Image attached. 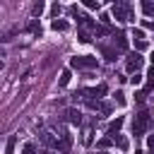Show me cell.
<instances>
[{"mask_svg": "<svg viewBox=\"0 0 154 154\" xmlns=\"http://www.w3.org/2000/svg\"><path fill=\"white\" fill-rule=\"evenodd\" d=\"M149 125H152V116H149L144 108H140V111L135 113V118H132V135H135V137H142V135L149 130Z\"/></svg>", "mask_w": 154, "mask_h": 154, "instance_id": "6da1fadb", "label": "cell"}, {"mask_svg": "<svg viewBox=\"0 0 154 154\" xmlns=\"http://www.w3.org/2000/svg\"><path fill=\"white\" fill-rule=\"evenodd\" d=\"M96 65L99 63L91 55H75V58H70V67H75V70H91Z\"/></svg>", "mask_w": 154, "mask_h": 154, "instance_id": "7a4b0ae2", "label": "cell"}, {"mask_svg": "<svg viewBox=\"0 0 154 154\" xmlns=\"http://www.w3.org/2000/svg\"><path fill=\"white\" fill-rule=\"evenodd\" d=\"M142 63H144V58H142L140 53H130V55L125 58V70H128L130 75H135V72H140Z\"/></svg>", "mask_w": 154, "mask_h": 154, "instance_id": "3957f363", "label": "cell"}, {"mask_svg": "<svg viewBox=\"0 0 154 154\" xmlns=\"http://www.w3.org/2000/svg\"><path fill=\"white\" fill-rule=\"evenodd\" d=\"M55 149H60L63 154H67V152L72 149V135H70L67 130H60V137H58V144H55Z\"/></svg>", "mask_w": 154, "mask_h": 154, "instance_id": "277c9868", "label": "cell"}, {"mask_svg": "<svg viewBox=\"0 0 154 154\" xmlns=\"http://www.w3.org/2000/svg\"><path fill=\"white\" fill-rule=\"evenodd\" d=\"M84 103H87V108H91V111H101L103 116H108V113H111V106H108V103H103L101 99H84Z\"/></svg>", "mask_w": 154, "mask_h": 154, "instance_id": "5b68a950", "label": "cell"}, {"mask_svg": "<svg viewBox=\"0 0 154 154\" xmlns=\"http://www.w3.org/2000/svg\"><path fill=\"white\" fill-rule=\"evenodd\" d=\"M84 99H101L106 94V84H99V87H91V89H82L79 91Z\"/></svg>", "mask_w": 154, "mask_h": 154, "instance_id": "8992f818", "label": "cell"}, {"mask_svg": "<svg viewBox=\"0 0 154 154\" xmlns=\"http://www.w3.org/2000/svg\"><path fill=\"white\" fill-rule=\"evenodd\" d=\"M70 12H72V17H75V19H77V22H79V24H82L84 29H96V24H94V22H91V19H89L87 14H82V12L77 10V7H72Z\"/></svg>", "mask_w": 154, "mask_h": 154, "instance_id": "52a82bcc", "label": "cell"}, {"mask_svg": "<svg viewBox=\"0 0 154 154\" xmlns=\"http://www.w3.org/2000/svg\"><path fill=\"white\" fill-rule=\"evenodd\" d=\"M65 120L72 123V125H82V113H79L77 108H67V111H65Z\"/></svg>", "mask_w": 154, "mask_h": 154, "instance_id": "ba28073f", "label": "cell"}, {"mask_svg": "<svg viewBox=\"0 0 154 154\" xmlns=\"http://www.w3.org/2000/svg\"><path fill=\"white\" fill-rule=\"evenodd\" d=\"M113 43H116L118 51H125V48H128V38H125V34H123V31H116V34H113Z\"/></svg>", "mask_w": 154, "mask_h": 154, "instance_id": "9c48e42d", "label": "cell"}, {"mask_svg": "<svg viewBox=\"0 0 154 154\" xmlns=\"http://www.w3.org/2000/svg\"><path fill=\"white\" fill-rule=\"evenodd\" d=\"M120 128H123V118L118 116L116 120H111V123H108V137H113V135H118V132H120Z\"/></svg>", "mask_w": 154, "mask_h": 154, "instance_id": "30bf717a", "label": "cell"}, {"mask_svg": "<svg viewBox=\"0 0 154 154\" xmlns=\"http://www.w3.org/2000/svg\"><path fill=\"white\" fill-rule=\"evenodd\" d=\"M43 10H46L43 0H36V2L31 5V17H34V19H36V17H41V14H43Z\"/></svg>", "mask_w": 154, "mask_h": 154, "instance_id": "8fae6325", "label": "cell"}, {"mask_svg": "<svg viewBox=\"0 0 154 154\" xmlns=\"http://www.w3.org/2000/svg\"><path fill=\"white\" fill-rule=\"evenodd\" d=\"M41 142H43L46 147H55V144H58V140L53 137V132H43V135H41Z\"/></svg>", "mask_w": 154, "mask_h": 154, "instance_id": "7c38bea8", "label": "cell"}, {"mask_svg": "<svg viewBox=\"0 0 154 154\" xmlns=\"http://www.w3.org/2000/svg\"><path fill=\"white\" fill-rule=\"evenodd\" d=\"M149 91H154V67L147 72V84H144V94H149Z\"/></svg>", "mask_w": 154, "mask_h": 154, "instance_id": "4fadbf2b", "label": "cell"}, {"mask_svg": "<svg viewBox=\"0 0 154 154\" xmlns=\"http://www.w3.org/2000/svg\"><path fill=\"white\" fill-rule=\"evenodd\" d=\"M101 55H103L108 63H113V60H116V51H113V48H108V46H101Z\"/></svg>", "mask_w": 154, "mask_h": 154, "instance_id": "5bb4252c", "label": "cell"}, {"mask_svg": "<svg viewBox=\"0 0 154 154\" xmlns=\"http://www.w3.org/2000/svg\"><path fill=\"white\" fill-rule=\"evenodd\" d=\"M14 144H17V137H14V135H10V137H7V142H5V154H14Z\"/></svg>", "mask_w": 154, "mask_h": 154, "instance_id": "9a60e30c", "label": "cell"}, {"mask_svg": "<svg viewBox=\"0 0 154 154\" xmlns=\"http://www.w3.org/2000/svg\"><path fill=\"white\" fill-rule=\"evenodd\" d=\"M51 26H53V31H67V22H63V19H53Z\"/></svg>", "mask_w": 154, "mask_h": 154, "instance_id": "2e32d148", "label": "cell"}, {"mask_svg": "<svg viewBox=\"0 0 154 154\" xmlns=\"http://www.w3.org/2000/svg\"><path fill=\"white\" fill-rule=\"evenodd\" d=\"M142 12H144L147 17H152V14H154V2H152V0H142Z\"/></svg>", "mask_w": 154, "mask_h": 154, "instance_id": "e0dca14e", "label": "cell"}, {"mask_svg": "<svg viewBox=\"0 0 154 154\" xmlns=\"http://www.w3.org/2000/svg\"><path fill=\"white\" fill-rule=\"evenodd\" d=\"M26 31H31V34H36V36H38V34H41L38 22H36V19H31V22H29V26H26Z\"/></svg>", "mask_w": 154, "mask_h": 154, "instance_id": "ac0fdd59", "label": "cell"}, {"mask_svg": "<svg viewBox=\"0 0 154 154\" xmlns=\"http://www.w3.org/2000/svg\"><path fill=\"white\" fill-rule=\"evenodd\" d=\"M111 140H113V142H116L120 149H128V140H125V137H120V135H113Z\"/></svg>", "mask_w": 154, "mask_h": 154, "instance_id": "d6986e66", "label": "cell"}, {"mask_svg": "<svg viewBox=\"0 0 154 154\" xmlns=\"http://www.w3.org/2000/svg\"><path fill=\"white\" fill-rule=\"evenodd\" d=\"M67 82H70V70H63V72H60V82H58V84H60V87H67Z\"/></svg>", "mask_w": 154, "mask_h": 154, "instance_id": "ffe728a7", "label": "cell"}, {"mask_svg": "<svg viewBox=\"0 0 154 154\" xmlns=\"http://www.w3.org/2000/svg\"><path fill=\"white\" fill-rule=\"evenodd\" d=\"M111 144H113V140H111V137H101V140L96 142V147H99V149H106V147H111Z\"/></svg>", "mask_w": 154, "mask_h": 154, "instance_id": "44dd1931", "label": "cell"}, {"mask_svg": "<svg viewBox=\"0 0 154 154\" xmlns=\"http://www.w3.org/2000/svg\"><path fill=\"white\" fill-rule=\"evenodd\" d=\"M22 154H36V144H34V142H26V144L22 147Z\"/></svg>", "mask_w": 154, "mask_h": 154, "instance_id": "7402d4cb", "label": "cell"}, {"mask_svg": "<svg viewBox=\"0 0 154 154\" xmlns=\"http://www.w3.org/2000/svg\"><path fill=\"white\" fill-rule=\"evenodd\" d=\"M132 38H135V43L144 41V31H142V29H132Z\"/></svg>", "mask_w": 154, "mask_h": 154, "instance_id": "603a6c76", "label": "cell"}, {"mask_svg": "<svg viewBox=\"0 0 154 154\" xmlns=\"http://www.w3.org/2000/svg\"><path fill=\"white\" fill-rule=\"evenodd\" d=\"M89 41H91V38H89V31L82 29V31H79V43H89Z\"/></svg>", "mask_w": 154, "mask_h": 154, "instance_id": "cb8c5ba5", "label": "cell"}, {"mask_svg": "<svg viewBox=\"0 0 154 154\" xmlns=\"http://www.w3.org/2000/svg\"><path fill=\"white\" fill-rule=\"evenodd\" d=\"M84 2V7H89V10H99V0H82Z\"/></svg>", "mask_w": 154, "mask_h": 154, "instance_id": "d4e9b609", "label": "cell"}, {"mask_svg": "<svg viewBox=\"0 0 154 154\" xmlns=\"http://www.w3.org/2000/svg\"><path fill=\"white\" fill-rule=\"evenodd\" d=\"M116 103L125 106V94H123V91H116Z\"/></svg>", "mask_w": 154, "mask_h": 154, "instance_id": "484cf974", "label": "cell"}, {"mask_svg": "<svg viewBox=\"0 0 154 154\" xmlns=\"http://www.w3.org/2000/svg\"><path fill=\"white\" fill-rule=\"evenodd\" d=\"M140 82H142V75H137V72H135V75L130 77V84L135 87V84H140Z\"/></svg>", "mask_w": 154, "mask_h": 154, "instance_id": "4316f807", "label": "cell"}, {"mask_svg": "<svg viewBox=\"0 0 154 154\" xmlns=\"http://www.w3.org/2000/svg\"><path fill=\"white\" fill-rule=\"evenodd\" d=\"M91 135H94V132H91V128H89V130L84 132V144H91Z\"/></svg>", "mask_w": 154, "mask_h": 154, "instance_id": "83f0119b", "label": "cell"}, {"mask_svg": "<svg viewBox=\"0 0 154 154\" xmlns=\"http://www.w3.org/2000/svg\"><path fill=\"white\" fill-rule=\"evenodd\" d=\"M51 14H53V17H58V14H60V5H58V2L51 7Z\"/></svg>", "mask_w": 154, "mask_h": 154, "instance_id": "f1b7e54d", "label": "cell"}, {"mask_svg": "<svg viewBox=\"0 0 154 154\" xmlns=\"http://www.w3.org/2000/svg\"><path fill=\"white\" fill-rule=\"evenodd\" d=\"M147 147L154 152V135H149V137H147Z\"/></svg>", "mask_w": 154, "mask_h": 154, "instance_id": "f546056e", "label": "cell"}, {"mask_svg": "<svg viewBox=\"0 0 154 154\" xmlns=\"http://www.w3.org/2000/svg\"><path fill=\"white\" fill-rule=\"evenodd\" d=\"M144 26H149V29H154V22H152V19H147V22H144Z\"/></svg>", "mask_w": 154, "mask_h": 154, "instance_id": "4dcf8cb0", "label": "cell"}, {"mask_svg": "<svg viewBox=\"0 0 154 154\" xmlns=\"http://www.w3.org/2000/svg\"><path fill=\"white\" fill-rule=\"evenodd\" d=\"M0 70H2V60H0Z\"/></svg>", "mask_w": 154, "mask_h": 154, "instance_id": "1f68e13d", "label": "cell"}]
</instances>
